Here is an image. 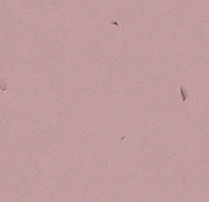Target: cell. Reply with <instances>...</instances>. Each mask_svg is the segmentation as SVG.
I'll return each mask as SVG.
<instances>
[{"mask_svg":"<svg viewBox=\"0 0 209 202\" xmlns=\"http://www.w3.org/2000/svg\"><path fill=\"white\" fill-rule=\"evenodd\" d=\"M180 91H181V95H183V100L185 101V100H186V98H187L186 88H185V87H183V86H181V87H180Z\"/></svg>","mask_w":209,"mask_h":202,"instance_id":"1","label":"cell"}]
</instances>
